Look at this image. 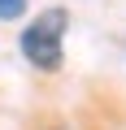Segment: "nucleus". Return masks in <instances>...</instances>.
Segmentation results:
<instances>
[{
	"label": "nucleus",
	"instance_id": "1",
	"mask_svg": "<svg viewBox=\"0 0 126 130\" xmlns=\"http://www.w3.org/2000/svg\"><path fill=\"white\" fill-rule=\"evenodd\" d=\"M65 9H48L22 30V52L35 70H61V30H65Z\"/></svg>",
	"mask_w": 126,
	"mask_h": 130
},
{
	"label": "nucleus",
	"instance_id": "2",
	"mask_svg": "<svg viewBox=\"0 0 126 130\" xmlns=\"http://www.w3.org/2000/svg\"><path fill=\"white\" fill-rule=\"evenodd\" d=\"M26 13V0H0V22H13Z\"/></svg>",
	"mask_w": 126,
	"mask_h": 130
}]
</instances>
